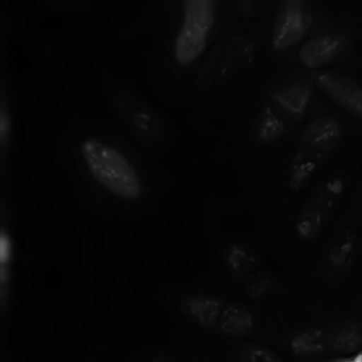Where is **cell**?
<instances>
[{"mask_svg":"<svg viewBox=\"0 0 362 362\" xmlns=\"http://www.w3.org/2000/svg\"><path fill=\"white\" fill-rule=\"evenodd\" d=\"M81 150L91 174L100 184L124 199L139 195L137 174L120 153L93 139H86Z\"/></svg>","mask_w":362,"mask_h":362,"instance_id":"cell-1","label":"cell"},{"mask_svg":"<svg viewBox=\"0 0 362 362\" xmlns=\"http://www.w3.org/2000/svg\"><path fill=\"white\" fill-rule=\"evenodd\" d=\"M312 23L310 10L302 0L281 1L272 35V45L277 51L298 43Z\"/></svg>","mask_w":362,"mask_h":362,"instance_id":"cell-5","label":"cell"},{"mask_svg":"<svg viewBox=\"0 0 362 362\" xmlns=\"http://www.w3.org/2000/svg\"><path fill=\"white\" fill-rule=\"evenodd\" d=\"M340 33H326L305 40L298 49L299 62L310 69H318L337 58L346 47Z\"/></svg>","mask_w":362,"mask_h":362,"instance_id":"cell-9","label":"cell"},{"mask_svg":"<svg viewBox=\"0 0 362 362\" xmlns=\"http://www.w3.org/2000/svg\"><path fill=\"white\" fill-rule=\"evenodd\" d=\"M341 136V127L338 120L332 116L314 117L304 126L300 140L325 156L329 155L337 146Z\"/></svg>","mask_w":362,"mask_h":362,"instance_id":"cell-10","label":"cell"},{"mask_svg":"<svg viewBox=\"0 0 362 362\" xmlns=\"http://www.w3.org/2000/svg\"><path fill=\"white\" fill-rule=\"evenodd\" d=\"M226 261L230 272L238 277L246 274L257 262L250 251L245 247L236 243L228 247Z\"/></svg>","mask_w":362,"mask_h":362,"instance_id":"cell-16","label":"cell"},{"mask_svg":"<svg viewBox=\"0 0 362 362\" xmlns=\"http://www.w3.org/2000/svg\"><path fill=\"white\" fill-rule=\"evenodd\" d=\"M290 346L300 356L348 355L362 347V324L344 322L309 328L295 334Z\"/></svg>","mask_w":362,"mask_h":362,"instance_id":"cell-2","label":"cell"},{"mask_svg":"<svg viewBox=\"0 0 362 362\" xmlns=\"http://www.w3.org/2000/svg\"><path fill=\"white\" fill-rule=\"evenodd\" d=\"M0 259L1 263L6 262L9 257V241L6 235H1Z\"/></svg>","mask_w":362,"mask_h":362,"instance_id":"cell-19","label":"cell"},{"mask_svg":"<svg viewBox=\"0 0 362 362\" xmlns=\"http://www.w3.org/2000/svg\"><path fill=\"white\" fill-rule=\"evenodd\" d=\"M272 286V280L267 277L254 279L248 286V293L251 298L258 300L268 293Z\"/></svg>","mask_w":362,"mask_h":362,"instance_id":"cell-18","label":"cell"},{"mask_svg":"<svg viewBox=\"0 0 362 362\" xmlns=\"http://www.w3.org/2000/svg\"><path fill=\"white\" fill-rule=\"evenodd\" d=\"M314 83L327 98L362 122V85L330 69L317 72Z\"/></svg>","mask_w":362,"mask_h":362,"instance_id":"cell-7","label":"cell"},{"mask_svg":"<svg viewBox=\"0 0 362 362\" xmlns=\"http://www.w3.org/2000/svg\"><path fill=\"white\" fill-rule=\"evenodd\" d=\"M325 156L303 144L294 153L288 173V186L295 193L302 192L315 177Z\"/></svg>","mask_w":362,"mask_h":362,"instance_id":"cell-11","label":"cell"},{"mask_svg":"<svg viewBox=\"0 0 362 362\" xmlns=\"http://www.w3.org/2000/svg\"><path fill=\"white\" fill-rule=\"evenodd\" d=\"M224 305L220 298L203 294L186 296L180 303V310L186 316L207 329L216 327Z\"/></svg>","mask_w":362,"mask_h":362,"instance_id":"cell-12","label":"cell"},{"mask_svg":"<svg viewBox=\"0 0 362 362\" xmlns=\"http://www.w3.org/2000/svg\"><path fill=\"white\" fill-rule=\"evenodd\" d=\"M344 180L330 175L322 180L303 204L295 222V231L303 241L317 238L328 223L345 193Z\"/></svg>","mask_w":362,"mask_h":362,"instance_id":"cell-3","label":"cell"},{"mask_svg":"<svg viewBox=\"0 0 362 362\" xmlns=\"http://www.w3.org/2000/svg\"><path fill=\"white\" fill-rule=\"evenodd\" d=\"M361 221H362V211H361Z\"/></svg>","mask_w":362,"mask_h":362,"instance_id":"cell-22","label":"cell"},{"mask_svg":"<svg viewBox=\"0 0 362 362\" xmlns=\"http://www.w3.org/2000/svg\"><path fill=\"white\" fill-rule=\"evenodd\" d=\"M151 362H173V361L168 357L159 355V356H154L152 358Z\"/></svg>","mask_w":362,"mask_h":362,"instance_id":"cell-20","label":"cell"},{"mask_svg":"<svg viewBox=\"0 0 362 362\" xmlns=\"http://www.w3.org/2000/svg\"><path fill=\"white\" fill-rule=\"evenodd\" d=\"M255 52V45L252 40L243 36L233 37L211 53L202 66V74L212 69V78L209 82L221 80L250 63Z\"/></svg>","mask_w":362,"mask_h":362,"instance_id":"cell-8","label":"cell"},{"mask_svg":"<svg viewBox=\"0 0 362 362\" xmlns=\"http://www.w3.org/2000/svg\"><path fill=\"white\" fill-rule=\"evenodd\" d=\"M342 362H362V353L357 354L354 358Z\"/></svg>","mask_w":362,"mask_h":362,"instance_id":"cell-21","label":"cell"},{"mask_svg":"<svg viewBox=\"0 0 362 362\" xmlns=\"http://www.w3.org/2000/svg\"><path fill=\"white\" fill-rule=\"evenodd\" d=\"M255 324L254 315L247 308L229 302L225 304L216 328L224 335L242 337L252 331Z\"/></svg>","mask_w":362,"mask_h":362,"instance_id":"cell-13","label":"cell"},{"mask_svg":"<svg viewBox=\"0 0 362 362\" xmlns=\"http://www.w3.org/2000/svg\"><path fill=\"white\" fill-rule=\"evenodd\" d=\"M271 98L284 112L297 117L304 113L310 103L311 88L306 82L297 81L276 89Z\"/></svg>","mask_w":362,"mask_h":362,"instance_id":"cell-14","label":"cell"},{"mask_svg":"<svg viewBox=\"0 0 362 362\" xmlns=\"http://www.w3.org/2000/svg\"><path fill=\"white\" fill-rule=\"evenodd\" d=\"M241 362H284L269 349L259 344L247 343L240 351Z\"/></svg>","mask_w":362,"mask_h":362,"instance_id":"cell-17","label":"cell"},{"mask_svg":"<svg viewBox=\"0 0 362 362\" xmlns=\"http://www.w3.org/2000/svg\"><path fill=\"white\" fill-rule=\"evenodd\" d=\"M286 129L285 121L271 106L267 105L262 109L256 125L259 141L263 143L275 141L284 134Z\"/></svg>","mask_w":362,"mask_h":362,"instance_id":"cell-15","label":"cell"},{"mask_svg":"<svg viewBox=\"0 0 362 362\" xmlns=\"http://www.w3.org/2000/svg\"><path fill=\"white\" fill-rule=\"evenodd\" d=\"M214 18L213 1H184L183 23L174 47L175 57L180 64H189L199 57L205 48Z\"/></svg>","mask_w":362,"mask_h":362,"instance_id":"cell-4","label":"cell"},{"mask_svg":"<svg viewBox=\"0 0 362 362\" xmlns=\"http://www.w3.org/2000/svg\"><path fill=\"white\" fill-rule=\"evenodd\" d=\"M358 237L355 230L343 228L328 241L320 262L319 272L328 281L343 277L351 269L356 258Z\"/></svg>","mask_w":362,"mask_h":362,"instance_id":"cell-6","label":"cell"}]
</instances>
